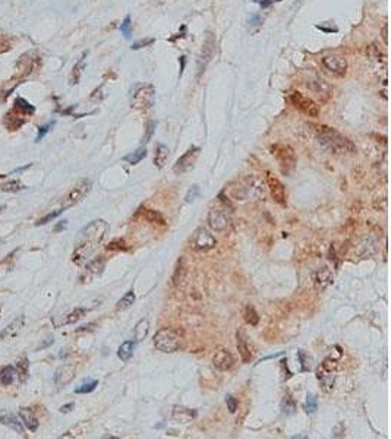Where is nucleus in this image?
Wrapping results in <instances>:
<instances>
[{"mask_svg": "<svg viewBox=\"0 0 391 439\" xmlns=\"http://www.w3.org/2000/svg\"><path fill=\"white\" fill-rule=\"evenodd\" d=\"M107 233H108V224L104 220H94L79 231L75 249L72 254V261L76 265H82L84 262L90 259L91 255L103 243Z\"/></svg>", "mask_w": 391, "mask_h": 439, "instance_id": "f257e3e1", "label": "nucleus"}, {"mask_svg": "<svg viewBox=\"0 0 391 439\" xmlns=\"http://www.w3.org/2000/svg\"><path fill=\"white\" fill-rule=\"evenodd\" d=\"M318 142L330 152L334 154H343V155H353L356 152L355 144L336 129L325 124H314Z\"/></svg>", "mask_w": 391, "mask_h": 439, "instance_id": "f03ea898", "label": "nucleus"}, {"mask_svg": "<svg viewBox=\"0 0 391 439\" xmlns=\"http://www.w3.org/2000/svg\"><path fill=\"white\" fill-rule=\"evenodd\" d=\"M265 184L256 176H248L243 179L238 187L233 189V197L241 201H255L258 198L264 197Z\"/></svg>", "mask_w": 391, "mask_h": 439, "instance_id": "7ed1b4c3", "label": "nucleus"}, {"mask_svg": "<svg viewBox=\"0 0 391 439\" xmlns=\"http://www.w3.org/2000/svg\"><path fill=\"white\" fill-rule=\"evenodd\" d=\"M152 340H154L155 348L163 353H175L182 346L181 335L172 328H163L157 331Z\"/></svg>", "mask_w": 391, "mask_h": 439, "instance_id": "20e7f679", "label": "nucleus"}, {"mask_svg": "<svg viewBox=\"0 0 391 439\" xmlns=\"http://www.w3.org/2000/svg\"><path fill=\"white\" fill-rule=\"evenodd\" d=\"M154 103H155V88L151 84L139 85L132 94V100H131L132 108L147 111L154 106Z\"/></svg>", "mask_w": 391, "mask_h": 439, "instance_id": "39448f33", "label": "nucleus"}, {"mask_svg": "<svg viewBox=\"0 0 391 439\" xmlns=\"http://www.w3.org/2000/svg\"><path fill=\"white\" fill-rule=\"evenodd\" d=\"M271 154L277 158L278 164L282 167V171L285 174H289L296 167V154H295L293 148L290 145H287V144H274L271 147Z\"/></svg>", "mask_w": 391, "mask_h": 439, "instance_id": "423d86ee", "label": "nucleus"}, {"mask_svg": "<svg viewBox=\"0 0 391 439\" xmlns=\"http://www.w3.org/2000/svg\"><path fill=\"white\" fill-rule=\"evenodd\" d=\"M316 378L319 381V385L324 391L330 393L334 388L336 378H337V363L331 357H327L321 366L316 369Z\"/></svg>", "mask_w": 391, "mask_h": 439, "instance_id": "0eeeda50", "label": "nucleus"}, {"mask_svg": "<svg viewBox=\"0 0 391 439\" xmlns=\"http://www.w3.org/2000/svg\"><path fill=\"white\" fill-rule=\"evenodd\" d=\"M215 244H217L215 237L211 234L210 230L205 227L196 228L191 237V246L196 252H208L215 247Z\"/></svg>", "mask_w": 391, "mask_h": 439, "instance_id": "6e6552de", "label": "nucleus"}, {"mask_svg": "<svg viewBox=\"0 0 391 439\" xmlns=\"http://www.w3.org/2000/svg\"><path fill=\"white\" fill-rule=\"evenodd\" d=\"M215 51H217V41H215V37H214L211 32H208L207 37H205V40H204V44H202V48H201V53H199V56H198V75L201 76L204 72H205L208 63H210V61L212 60V57L215 56Z\"/></svg>", "mask_w": 391, "mask_h": 439, "instance_id": "1a4fd4ad", "label": "nucleus"}, {"mask_svg": "<svg viewBox=\"0 0 391 439\" xmlns=\"http://www.w3.org/2000/svg\"><path fill=\"white\" fill-rule=\"evenodd\" d=\"M91 187H92V183L88 179H82L79 182L76 183L75 186L71 189V192L66 195V198L63 199V210L65 208H71V207H75L79 202H82L85 197L90 194Z\"/></svg>", "mask_w": 391, "mask_h": 439, "instance_id": "9d476101", "label": "nucleus"}, {"mask_svg": "<svg viewBox=\"0 0 391 439\" xmlns=\"http://www.w3.org/2000/svg\"><path fill=\"white\" fill-rule=\"evenodd\" d=\"M290 103L295 108L301 110L302 113H305L309 117H316L319 114V107L316 106L315 101L311 100L309 97L303 95L299 91H295L290 94Z\"/></svg>", "mask_w": 391, "mask_h": 439, "instance_id": "9b49d317", "label": "nucleus"}, {"mask_svg": "<svg viewBox=\"0 0 391 439\" xmlns=\"http://www.w3.org/2000/svg\"><path fill=\"white\" fill-rule=\"evenodd\" d=\"M207 221H208L210 228H212L214 231L223 233V231H226L227 228L230 227L232 217H230V212L227 211V210H223V208H212L208 212Z\"/></svg>", "mask_w": 391, "mask_h": 439, "instance_id": "f8f14e48", "label": "nucleus"}, {"mask_svg": "<svg viewBox=\"0 0 391 439\" xmlns=\"http://www.w3.org/2000/svg\"><path fill=\"white\" fill-rule=\"evenodd\" d=\"M322 66L336 76H343L347 71V60L340 54H327L322 57Z\"/></svg>", "mask_w": 391, "mask_h": 439, "instance_id": "ddd939ff", "label": "nucleus"}, {"mask_svg": "<svg viewBox=\"0 0 391 439\" xmlns=\"http://www.w3.org/2000/svg\"><path fill=\"white\" fill-rule=\"evenodd\" d=\"M199 151H201V150H199L198 147H191V148L185 152L181 158L176 161V164H175V167H173V171H175L176 174H182V173H186L188 170H191V168L194 167V164H195L196 158H198V155H199Z\"/></svg>", "mask_w": 391, "mask_h": 439, "instance_id": "4468645a", "label": "nucleus"}, {"mask_svg": "<svg viewBox=\"0 0 391 439\" xmlns=\"http://www.w3.org/2000/svg\"><path fill=\"white\" fill-rule=\"evenodd\" d=\"M105 267V259L104 258H97L94 261H91L90 264L85 267V270L81 274V283H91L92 280H95L97 277H100L103 274V270Z\"/></svg>", "mask_w": 391, "mask_h": 439, "instance_id": "2eb2a0df", "label": "nucleus"}, {"mask_svg": "<svg viewBox=\"0 0 391 439\" xmlns=\"http://www.w3.org/2000/svg\"><path fill=\"white\" fill-rule=\"evenodd\" d=\"M267 184L270 187L271 197L272 199L280 204V205H286V189H285V184L280 182L277 177H274L272 174H267Z\"/></svg>", "mask_w": 391, "mask_h": 439, "instance_id": "dca6fc26", "label": "nucleus"}, {"mask_svg": "<svg viewBox=\"0 0 391 439\" xmlns=\"http://www.w3.org/2000/svg\"><path fill=\"white\" fill-rule=\"evenodd\" d=\"M212 364L215 369L226 372L229 369H232V366L235 364V359L227 348H218L215 354L212 356Z\"/></svg>", "mask_w": 391, "mask_h": 439, "instance_id": "f3484780", "label": "nucleus"}, {"mask_svg": "<svg viewBox=\"0 0 391 439\" xmlns=\"http://www.w3.org/2000/svg\"><path fill=\"white\" fill-rule=\"evenodd\" d=\"M306 87L324 101L330 100L332 97V88H331L330 84L325 82L324 79H311V81L306 82Z\"/></svg>", "mask_w": 391, "mask_h": 439, "instance_id": "a211bd4d", "label": "nucleus"}, {"mask_svg": "<svg viewBox=\"0 0 391 439\" xmlns=\"http://www.w3.org/2000/svg\"><path fill=\"white\" fill-rule=\"evenodd\" d=\"M24 325H25V318H24V315H21V317H18V318L14 319L11 324H8V325L0 331V340H2V341H6V340H12V338H15L16 335L22 331Z\"/></svg>", "mask_w": 391, "mask_h": 439, "instance_id": "6ab92c4d", "label": "nucleus"}, {"mask_svg": "<svg viewBox=\"0 0 391 439\" xmlns=\"http://www.w3.org/2000/svg\"><path fill=\"white\" fill-rule=\"evenodd\" d=\"M75 373L76 369L74 364H63V366H61L56 370V373H54V382L59 387H65V385H68L72 379L75 378Z\"/></svg>", "mask_w": 391, "mask_h": 439, "instance_id": "aec40b11", "label": "nucleus"}, {"mask_svg": "<svg viewBox=\"0 0 391 439\" xmlns=\"http://www.w3.org/2000/svg\"><path fill=\"white\" fill-rule=\"evenodd\" d=\"M332 283V273L328 267H322L314 274V284L316 290L324 291Z\"/></svg>", "mask_w": 391, "mask_h": 439, "instance_id": "412c9836", "label": "nucleus"}, {"mask_svg": "<svg viewBox=\"0 0 391 439\" xmlns=\"http://www.w3.org/2000/svg\"><path fill=\"white\" fill-rule=\"evenodd\" d=\"M238 350H239V354H241L243 363H249L252 360V351H251V347L248 344V338L243 331H238Z\"/></svg>", "mask_w": 391, "mask_h": 439, "instance_id": "4be33fe9", "label": "nucleus"}, {"mask_svg": "<svg viewBox=\"0 0 391 439\" xmlns=\"http://www.w3.org/2000/svg\"><path fill=\"white\" fill-rule=\"evenodd\" d=\"M0 423L14 429L19 435H24V424L12 413H0Z\"/></svg>", "mask_w": 391, "mask_h": 439, "instance_id": "5701e85b", "label": "nucleus"}, {"mask_svg": "<svg viewBox=\"0 0 391 439\" xmlns=\"http://www.w3.org/2000/svg\"><path fill=\"white\" fill-rule=\"evenodd\" d=\"M19 414H21L22 423L28 427L30 432H37V430H38V426H40L38 419L35 417V414H34L30 409H21Z\"/></svg>", "mask_w": 391, "mask_h": 439, "instance_id": "b1692460", "label": "nucleus"}, {"mask_svg": "<svg viewBox=\"0 0 391 439\" xmlns=\"http://www.w3.org/2000/svg\"><path fill=\"white\" fill-rule=\"evenodd\" d=\"M87 56H88V53H84L82 54V57L78 60V63H76L75 66H74V69H72V74H71V76H69V85H76V84H79V81H81V76H82V74H84V69H85V61H87Z\"/></svg>", "mask_w": 391, "mask_h": 439, "instance_id": "393cba45", "label": "nucleus"}, {"mask_svg": "<svg viewBox=\"0 0 391 439\" xmlns=\"http://www.w3.org/2000/svg\"><path fill=\"white\" fill-rule=\"evenodd\" d=\"M169 160V148L164 144H157L155 147V155H154V164L157 168H163Z\"/></svg>", "mask_w": 391, "mask_h": 439, "instance_id": "a878e982", "label": "nucleus"}, {"mask_svg": "<svg viewBox=\"0 0 391 439\" xmlns=\"http://www.w3.org/2000/svg\"><path fill=\"white\" fill-rule=\"evenodd\" d=\"M135 344H136L135 340H129V341L122 343V346L119 347V350H118V356H119V359L123 360V362H128V360L132 357V354H134Z\"/></svg>", "mask_w": 391, "mask_h": 439, "instance_id": "bb28decb", "label": "nucleus"}, {"mask_svg": "<svg viewBox=\"0 0 391 439\" xmlns=\"http://www.w3.org/2000/svg\"><path fill=\"white\" fill-rule=\"evenodd\" d=\"M16 377V369L14 366H5L0 370V384L3 387H9L14 384Z\"/></svg>", "mask_w": 391, "mask_h": 439, "instance_id": "cd10ccee", "label": "nucleus"}, {"mask_svg": "<svg viewBox=\"0 0 391 439\" xmlns=\"http://www.w3.org/2000/svg\"><path fill=\"white\" fill-rule=\"evenodd\" d=\"M148 330H150V322L147 319H141L134 328V338H135L136 343L142 341L147 334H148Z\"/></svg>", "mask_w": 391, "mask_h": 439, "instance_id": "c85d7f7f", "label": "nucleus"}, {"mask_svg": "<svg viewBox=\"0 0 391 439\" xmlns=\"http://www.w3.org/2000/svg\"><path fill=\"white\" fill-rule=\"evenodd\" d=\"M16 375L19 377V381L24 382L28 379V375H30V362L27 357H22L19 359V362L16 364Z\"/></svg>", "mask_w": 391, "mask_h": 439, "instance_id": "c756f323", "label": "nucleus"}, {"mask_svg": "<svg viewBox=\"0 0 391 439\" xmlns=\"http://www.w3.org/2000/svg\"><path fill=\"white\" fill-rule=\"evenodd\" d=\"M173 417L175 419H178V420H181L182 423H186V422H189L192 417H195V411H192V410L189 409H185V407H175V410H173Z\"/></svg>", "mask_w": 391, "mask_h": 439, "instance_id": "7c9ffc66", "label": "nucleus"}, {"mask_svg": "<svg viewBox=\"0 0 391 439\" xmlns=\"http://www.w3.org/2000/svg\"><path fill=\"white\" fill-rule=\"evenodd\" d=\"M85 313H87V309H84V307H75L71 313L66 315V318L63 319L62 325H71V324H75V322H78L79 319L84 318Z\"/></svg>", "mask_w": 391, "mask_h": 439, "instance_id": "2f4dec72", "label": "nucleus"}, {"mask_svg": "<svg viewBox=\"0 0 391 439\" xmlns=\"http://www.w3.org/2000/svg\"><path fill=\"white\" fill-rule=\"evenodd\" d=\"M145 157H147V148H145V147H141V148H138L135 152H132V154L126 155L123 160H125V161H128L129 164L135 166V164H138L139 161H142Z\"/></svg>", "mask_w": 391, "mask_h": 439, "instance_id": "473e14b6", "label": "nucleus"}, {"mask_svg": "<svg viewBox=\"0 0 391 439\" xmlns=\"http://www.w3.org/2000/svg\"><path fill=\"white\" fill-rule=\"evenodd\" d=\"M135 303V293L132 291V290H129V291H126L125 294H123V297H122L121 300L118 302V309L119 310H123V309H128V307H131L132 304Z\"/></svg>", "mask_w": 391, "mask_h": 439, "instance_id": "72a5a7b5", "label": "nucleus"}, {"mask_svg": "<svg viewBox=\"0 0 391 439\" xmlns=\"http://www.w3.org/2000/svg\"><path fill=\"white\" fill-rule=\"evenodd\" d=\"M243 317H245V321H246L249 325H252V327L258 325V322H259V317H258V313H256L255 307L251 306V304H248V306L245 307Z\"/></svg>", "mask_w": 391, "mask_h": 439, "instance_id": "f704fd0d", "label": "nucleus"}, {"mask_svg": "<svg viewBox=\"0 0 391 439\" xmlns=\"http://www.w3.org/2000/svg\"><path fill=\"white\" fill-rule=\"evenodd\" d=\"M0 189H2L3 192H12V194H16V192H21L22 189H25V186L19 182V180H11V182L2 184Z\"/></svg>", "mask_w": 391, "mask_h": 439, "instance_id": "c9c22d12", "label": "nucleus"}, {"mask_svg": "<svg viewBox=\"0 0 391 439\" xmlns=\"http://www.w3.org/2000/svg\"><path fill=\"white\" fill-rule=\"evenodd\" d=\"M144 217L154 224H164V218L160 212L154 211V210H145L144 211Z\"/></svg>", "mask_w": 391, "mask_h": 439, "instance_id": "e433bc0d", "label": "nucleus"}, {"mask_svg": "<svg viewBox=\"0 0 391 439\" xmlns=\"http://www.w3.org/2000/svg\"><path fill=\"white\" fill-rule=\"evenodd\" d=\"M316 409H318V400L314 394H308L306 395V401L303 404V410L306 413H315Z\"/></svg>", "mask_w": 391, "mask_h": 439, "instance_id": "4c0bfd02", "label": "nucleus"}, {"mask_svg": "<svg viewBox=\"0 0 391 439\" xmlns=\"http://www.w3.org/2000/svg\"><path fill=\"white\" fill-rule=\"evenodd\" d=\"M97 385H98V381H88V382H84L82 385H79L78 388L75 390L76 394H90L92 393L95 388H97Z\"/></svg>", "mask_w": 391, "mask_h": 439, "instance_id": "58836bf2", "label": "nucleus"}, {"mask_svg": "<svg viewBox=\"0 0 391 439\" xmlns=\"http://www.w3.org/2000/svg\"><path fill=\"white\" fill-rule=\"evenodd\" d=\"M282 411H283V414H286V416H290V414H293L295 411H296V404H295V401L287 395V397H285V400H283V403H282Z\"/></svg>", "mask_w": 391, "mask_h": 439, "instance_id": "ea45409f", "label": "nucleus"}, {"mask_svg": "<svg viewBox=\"0 0 391 439\" xmlns=\"http://www.w3.org/2000/svg\"><path fill=\"white\" fill-rule=\"evenodd\" d=\"M15 108L21 110V111H24V113H28V114H32V113L35 111V107L31 106L30 103L25 101L24 98H16Z\"/></svg>", "mask_w": 391, "mask_h": 439, "instance_id": "a19ab883", "label": "nucleus"}, {"mask_svg": "<svg viewBox=\"0 0 391 439\" xmlns=\"http://www.w3.org/2000/svg\"><path fill=\"white\" fill-rule=\"evenodd\" d=\"M185 278V267H183V259H181L178 262V267H176V271H175V275H173V283L175 286H179L182 281Z\"/></svg>", "mask_w": 391, "mask_h": 439, "instance_id": "79ce46f5", "label": "nucleus"}, {"mask_svg": "<svg viewBox=\"0 0 391 439\" xmlns=\"http://www.w3.org/2000/svg\"><path fill=\"white\" fill-rule=\"evenodd\" d=\"M121 32L125 35V38H131L132 37V22H131V16H126L123 19L121 25Z\"/></svg>", "mask_w": 391, "mask_h": 439, "instance_id": "37998d69", "label": "nucleus"}, {"mask_svg": "<svg viewBox=\"0 0 391 439\" xmlns=\"http://www.w3.org/2000/svg\"><path fill=\"white\" fill-rule=\"evenodd\" d=\"M62 212H63V210H58V211H53V212H50V214H47L45 217H43L41 220H38V221L35 223V226H44V224H47V223L53 221L54 218H58Z\"/></svg>", "mask_w": 391, "mask_h": 439, "instance_id": "c03bdc74", "label": "nucleus"}, {"mask_svg": "<svg viewBox=\"0 0 391 439\" xmlns=\"http://www.w3.org/2000/svg\"><path fill=\"white\" fill-rule=\"evenodd\" d=\"M226 404H227V410L233 414L236 410H238V406H239V403H238V400L233 397V395H229L226 398Z\"/></svg>", "mask_w": 391, "mask_h": 439, "instance_id": "a18cd8bd", "label": "nucleus"}, {"mask_svg": "<svg viewBox=\"0 0 391 439\" xmlns=\"http://www.w3.org/2000/svg\"><path fill=\"white\" fill-rule=\"evenodd\" d=\"M154 41H155L154 38H144V40H139V41L134 43L131 48H132V50H139V48H144V47L151 46Z\"/></svg>", "mask_w": 391, "mask_h": 439, "instance_id": "49530a36", "label": "nucleus"}, {"mask_svg": "<svg viewBox=\"0 0 391 439\" xmlns=\"http://www.w3.org/2000/svg\"><path fill=\"white\" fill-rule=\"evenodd\" d=\"M107 249H108V250H126V246H125V242H123V240L118 239V240H113L111 243H108Z\"/></svg>", "mask_w": 391, "mask_h": 439, "instance_id": "de8ad7c7", "label": "nucleus"}, {"mask_svg": "<svg viewBox=\"0 0 391 439\" xmlns=\"http://www.w3.org/2000/svg\"><path fill=\"white\" fill-rule=\"evenodd\" d=\"M155 121H148V124H147V134H145V137H144V139H142V142L144 144H147L148 141L151 139V137H152V134H154V129H155Z\"/></svg>", "mask_w": 391, "mask_h": 439, "instance_id": "09e8293b", "label": "nucleus"}, {"mask_svg": "<svg viewBox=\"0 0 391 439\" xmlns=\"http://www.w3.org/2000/svg\"><path fill=\"white\" fill-rule=\"evenodd\" d=\"M53 126H54V121H51V123H48V124H45V126H41V128H40V132H38V137H37V139H35V141H37V142H40V141H41V139L45 137V134H47V132H48V131L53 128Z\"/></svg>", "mask_w": 391, "mask_h": 439, "instance_id": "8fccbe9b", "label": "nucleus"}, {"mask_svg": "<svg viewBox=\"0 0 391 439\" xmlns=\"http://www.w3.org/2000/svg\"><path fill=\"white\" fill-rule=\"evenodd\" d=\"M198 194H199V189H198V186H192V189H189V192H188V195H186V202H191V201H194L196 197H198Z\"/></svg>", "mask_w": 391, "mask_h": 439, "instance_id": "3c124183", "label": "nucleus"}, {"mask_svg": "<svg viewBox=\"0 0 391 439\" xmlns=\"http://www.w3.org/2000/svg\"><path fill=\"white\" fill-rule=\"evenodd\" d=\"M262 24V18L259 15H254L251 19H249V27H259Z\"/></svg>", "mask_w": 391, "mask_h": 439, "instance_id": "603ef678", "label": "nucleus"}, {"mask_svg": "<svg viewBox=\"0 0 391 439\" xmlns=\"http://www.w3.org/2000/svg\"><path fill=\"white\" fill-rule=\"evenodd\" d=\"M254 2L259 3L262 9H267V8H270L271 5H274L275 2H280V0H254Z\"/></svg>", "mask_w": 391, "mask_h": 439, "instance_id": "864d4df0", "label": "nucleus"}, {"mask_svg": "<svg viewBox=\"0 0 391 439\" xmlns=\"http://www.w3.org/2000/svg\"><path fill=\"white\" fill-rule=\"evenodd\" d=\"M75 407V404L74 403H68V404H65V406H62L61 407V413H69V411H72V409Z\"/></svg>", "mask_w": 391, "mask_h": 439, "instance_id": "5fc2aeb1", "label": "nucleus"}, {"mask_svg": "<svg viewBox=\"0 0 391 439\" xmlns=\"http://www.w3.org/2000/svg\"><path fill=\"white\" fill-rule=\"evenodd\" d=\"M185 34H186V27L183 25V27H182V32L176 34L175 37H172V38H170V41H176L178 38H183V37H185Z\"/></svg>", "mask_w": 391, "mask_h": 439, "instance_id": "6e6d98bb", "label": "nucleus"}, {"mask_svg": "<svg viewBox=\"0 0 391 439\" xmlns=\"http://www.w3.org/2000/svg\"><path fill=\"white\" fill-rule=\"evenodd\" d=\"M179 63H181V71H179V76L183 75V71H185V66H186V57L185 56H181L179 57Z\"/></svg>", "mask_w": 391, "mask_h": 439, "instance_id": "4d7b16f0", "label": "nucleus"}, {"mask_svg": "<svg viewBox=\"0 0 391 439\" xmlns=\"http://www.w3.org/2000/svg\"><path fill=\"white\" fill-rule=\"evenodd\" d=\"M316 28L324 31V32H337V28H325V27H322V25H316Z\"/></svg>", "mask_w": 391, "mask_h": 439, "instance_id": "13d9d810", "label": "nucleus"}, {"mask_svg": "<svg viewBox=\"0 0 391 439\" xmlns=\"http://www.w3.org/2000/svg\"><path fill=\"white\" fill-rule=\"evenodd\" d=\"M66 223H68L66 220H63V221H61V224L54 227V231H61V230H63V228L66 227Z\"/></svg>", "mask_w": 391, "mask_h": 439, "instance_id": "bf43d9fd", "label": "nucleus"}, {"mask_svg": "<svg viewBox=\"0 0 391 439\" xmlns=\"http://www.w3.org/2000/svg\"><path fill=\"white\" fill-rule=\"evenodd\" d=\"M382 38H384V43H387V25L382 28Z\"/></svg>", "mask_w": 391, "mask_h": 439, "instance_id": "052dcab7", "label": "nucleus"}, {"mask_svg": "<svg viewBox=\"0 0 391 439\" xmlns=\"http://www.w3.org/2000/svg\"><path fill=\"white\" fill-rule=\"evenodd\" d=\"M5 208H6V207H5V205H3V207H0V212L3 211V210H5Z\"/></svg>", "mask_w": 391, "mask_h": 439, "instance_id": "680f3d73", "label": "nucleus"}, {"mask_svg": "<svg viewBox=\"0 0 391 439\" xmlns=\"http://www.w3.org/2000/svg\"><path fill=\"white\" fill-rule=\"evenodd\" d=\"M0 312H2V309H0Z\"/></svg>", "mask_w": 391, "mask_h": 439, "instance_id": "e2e57ef3", "label": "nucleus"}]
</instances>
